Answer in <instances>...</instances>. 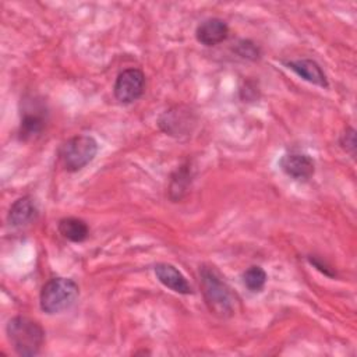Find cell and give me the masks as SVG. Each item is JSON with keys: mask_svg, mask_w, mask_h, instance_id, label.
I'll return each instance as SVG.
<instances>
[{"mask_svg": "<svg viewBox=\"0 0 357 357\" xmlns=\"http://www.w3.org/2000/svg\"><path fill=\"white\" fill-rule=\"evenodd\" d=\"M145 91V74L139 68H126L119 73L114 85L113 93L114 98L124 105L138 100Z\"/></svg>", "mask_w": 357, "mask_h": 357, "instance_id": "6", "label": "cell"}, {"mask_svg": "<svg viewBox=\"0 0 357 357\" xmlns=\"http://www.w3.org/2000/svg\"><path fill=\"white\" fill-rule=\"evenodd\" d=\"M47 124V109L46 105L38 99L31 98L24 100L21 109L20 135L22 139H32L39 137Z\"/></svg>", "mask_w": 357, "mask_h": 357, "instance_id": "5", "label": "cell"}, {"mask_svg": "<svg viewBox=\"0 0 357 357\" xmlns=\"http://www.w3.org/2000/svg\"><path fill=\"white\" fill-rule=\"evenodd\" d=\"M6 333L18 356H36L45 343L43 328L28 317H13L7 322Z\"/></svg>", "mask_w": 357, "mask_h": 357, "instance_id": "2", "label": "cell"}, {"mask_svg": "<svg viewBox=\"0 0 357 357\" xmlns=\"http://www.w3.org/2000/svg\"><path fill=\"white\" fill-rule=\"evenodd\" d=\"M38 216V208L31 197H21L15 199L7 213V222L11 227L24 229L29 226Z\"/></svg>", "mask_w": 357, "mask_h": 357, "instance_id": "12", "label": "cell"}, {"mask_svg": "<svg viewBox=\"0 0 357 357\" xmlns=\"http://www.w3.org/2000/svg\"><path fill=\"white\" fill-rule=\"evenodd\" d=\"M236 53L247 60H257L259 57V47L248 40V39H243L236 45Z\"/></svg>", "mask_w": 357, "mask_h": 357, "instance_id": "16", "label": "cell"}, {"mask_svg": "<svg viewBox=\"0 0 357 357\" xmlns=\"http://www.w3.org/2000/svg\"><path fill=\"white\" fill-rule=\"evenodd\" d=\"M279 167L286 176L298 181L310 180L315 172L314 159L305 153L298 152L283 155L279 160Z\"/></svg>", "mask_w": 357, "mask_h": 357, "instance_id": "8", "label": "cell"}, {"mask_svg": "<svg viewBox=\"0 0 357 357\" xmlns=\"http://www.w3.org/2000/svg\"><path fill=\"white\" fill-rule=\"evenodd\" d=\"M284 64L289 70L296 73L304 81H307L310 84H314V85H318L321 88H328L329 86V82H328V78H326L324 70L321 68V66L315 60L296 59V60L284 61Z\"/></svg>", "mask_w": 357, "mask_h": 357, "instance_id": "11", "label": "cell"}, {"mask_svg": "<svg viewBox=\"0 0 357 357\" xmlns=\"http://www.w3.org/2000/svg\"><path fill=\"white\" fill-rule=\"evenodd\" d=\"M229 36V26L225 20L211 17L201 21L195 29V38L201 45L215 46L226 40Z\"/></svg>", "mask_w": 357, "mask_h": 357, "instance_id": "9", "label": "cell"}, {"mask_svg": "<svg viewBox=\"0 0 357 357\" xmlns=\"http://www.w3.org/2000/svg\"><path fill=\"white\" fill-rule=\"evenodd\" d=\"M59 233L71 243H82L89 236V227L85 220L74 216L63 218L57 223Z\"/></svg>", "mask_w": 357, "mask_h": 357, "instance_id": "14", "label": "cell"}, {"mask_svg": "<svg viewBox=\"0 0 357 357\" xmlns=\"http://www.w3.org/2000/svg\"><path fill=\"white\" fill-rule=\"evenodd\" d=\"M156 279L167 289L178 294H192V287L185 276L172 264L159 262L153 268Z\"/></svg>", "mask_w": 357, "mask_h": 357, "instance_id": "10", "label": "cell"}, {"mask_svg": "<svg viewBox=\"0 0 357 357\" xmlns=\"http://www.w3.org/2000/svg\"><path fill=\"white\" fill-rule=\"evenodd\" d=\"M199 284L205 304L212 314L219 318H229L234 314L236 296L213 266H199Z\"/></svg>", "mask_w": 357, "mask_h": 357, "instance_id": "1", "label": "cell"}, {"mask_svg": "<svg viewBox=\"0 0 357 357\" xmlns=\"http://www.w3.org/2000/svg\"><path fill=\"white\" fill-rule=\"evenodd\" d=\"M266 279H268V275L264 271V268H261L259 265H252L247 268L243 273V283L252 293L262 291V289L265 287Z\"/></svg>", "mask_w": 357, "mask_h": 357, "instance_id": "15", "label": "cell"}, {"mask_svg": "<svg viewBox=\"0 0 357 357\" xmlns=\"http://www.w3.org/2000/svg\"><path fill=\"white\" fill-rule=\"evenodd\" d=\"M79 287L68 278H52L49 279L40 290L39 305L40 310L49 315L63 312L68 310L78 298Z\"/></svg>", "mask_w": 357, "mask_h": 357, "instance_id": "3", "label": "cell"}, {"mask_svg": "<svg viewBox=\"0 0 357 357\" xmlns=\"http://www.w3.org/2000/svg\"><path fill=\"white\" fill-rule=\"evenodd\" d=\"M98 153V142L92 135L77 134L67 141H64L59 149V158L63 167L75 173L84 169L88 163L93 160Z\"/></svg>", "mask_w": 357, "mask_h": 357, "instance_id": "4", "label": "cell"}, {"mask_svg": "<svg viewBox=\"0 0 357 357\" xmlns=\"http://www.w3.org/2000/svg\"><path fill=\"white\" fill-rule=\"evenodd\" d=\"M197 124L194 112L187 106H173L166 110L158 120L159 128L172 137L188 135Z\"/></svg>", "mask_w": 357, "mask_h": 357, "instance_id": "7", "label": "cell"}, {"mask_svg": "<svg viewBox=\"0 0 357 357\" xmlns=\"http://www.w3.org/2000/svg\"><path fill=\"white\" fill-rule=\"evenodd\" d=\"M340 146L351 156H356V130L353 127H346L339 138Z\"/></svg>", "mask_w": 357, "mask_h": 357, "instance_id": "17", "label": "cell"}, {"mask_svg": "<svg viewBox=\"0 0 357 357\" xmlns=\"http://www.w3.org/2000/svg\"><path fill=\"white\" fill-rule=\"evenodd\" d=\"M308 261H310L311 265H314V266H315L318 271H321L324 275L331 276V278L336 276V272H335L326 262H322V259L318 258L317 255H308Z\"/></svg>", "mask_w": 357, "mask_h": 357, "instance_id": "18", "label": "cell"}, {"mask_svg": "<svg viewBox=\"0 0 357 357\" xmlns=\"http://www.w3.org/2000/svg\"><path fill=\"white\" fill-rule=\"evenodd\" d=\"M192 181V167L190 163H184L181 166H178L172 177H170V183H169V198L173 202H178L184 198V195L188 191V187L191 185Z\"/></svg>", "mask_w": 357, "mask_h": 357, "instance_id": "13", "label": "cell"}]
</instances>
